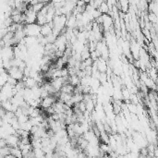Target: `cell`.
Returning <instances> with one entry per match:
<instances>
[{"instance_id":"17","label":"cell","mask_w":158,"mask_h":158,"mask_svg":"<svg viewBox=\"0 0 158 158\" xmlns=\"http://www.w3.org/2000/svg\"><path fill=\"white\" fill-rule=\"evenodd\" d=\"M74 158H79V157H78V156H75Z\"/></svg>"},{"instance_id":"6","label":"cell","mask_w":158,"mask_h":158,"mask_svg":"<svg viewBox=\"0 0 158 158\" xmlns=\"http://www.w3.org/2000/svg\"><path fill=\"white\" fill-rule=\"evenodd\" d=\"M141 46L136 42V41H132L131 43L130 44V51L132 57H134L136 60L139 59V54H140V50H141Z\"/></svg>"},{"instance_id":"5","label":"cell","mask_w":158,"mask_h":158,"mask_svg":"<svg viewBox=\"0 0 158 158\" xmlns=\"http://www.w3.org/2000/svg\"><path fill=\"white\" fill-rule=\"evenodd\" d=\"M7 72L9 73V77L15 79L17 81H21L22 79H23V77H24L23 71L19 70L18 67H11V69L9 70H7Z\"/></svg>"},{"instance_id":"11","label":"cell","mask_w":158,"mask_h":158,"mask_svg":"<svg viewBox=\"0 0 158 158\" xmlns=\"http://www.w3.org/2000/svg\"><path fill=\"white\" fill-rule=\"evenodd\" d=\"M148 9L150 10V13L154 14L157 16V11H158V2L157 1H152L148 2Z\"/></svg>"},{"instance_id":"15","label":"cell","mask_w":158,"mask_h":158,"mask_svg":"<svg viewBox=\"0 0 158 158\" xmlns=\"http://www.w3.org/2000/svg\"><path fill=\"white\" fill-rule=\"evenodd\" d=\"M46 2H38L37 4H35L34 6H33L32 9H33V10L35 13H38V12H40V10L43 9V7H44V5H46Z\"/></svg>"},{"instance_id":"1","label":"cell","mask_w":158,"mask_h":158,"mask_svg":"<svg viewBox=\"0 0 158 158\" xmlns=\"http://www.w3.org/2000/svg\"><path fill=\"white\" fill-rule=\"evenodd\" d=\"M23 32L26 36L38 37L41 34V26H39L37 23L25 24L23 27Z\"/></svg>"},{"instance_id":"7","label":"cell","mask_w":158,"mask_h":158,"mask_svg":"<svg viewBox=\"0 0 158 158\" xmlns=\"http://www.w3.org/2000/svg\"><path fill=\"white\" fill-rule=\"evenodd\" d=\"M6 144L7 146H9V148H13V147H18L19 144H20V138L17 136L16 134L14 135H9L6 140Z\"/></svg>"},{"instance_id":"16","label":"cell","mask_w":158,"mask_h":158,"mask_svg":"<svg viewBox=\"0 0 158 158\" xmlns=\"http://www.w3.org/2000/svg\"><path fill=\"white\" fill-rule=\"evenodd\" d=\"M17 82H18V81L15 80V79H13V78H11V77H9V79H7V83L14 87L15 85L17 84Z\"/></svg>"},{"instance_id":"8","label":"cell","mask_w":158,"mask_h":158,"mask_svg":"<svg viewBox=\"0 0 158 158\" xmlns=\"http://www.w3.org/2000/svg\"><path fill=\"white\" fill-rule=\"evenodd\" d=\"M94 63H95V66H96V70H98L99 73H105L107 71V60H104L103 58H98Z\"/></svg>"},{"instance_id":"13","label":"cell","mask_w":158,"mask_h":158,"mask_svg":"<svg viewBox=\"0 0 158 158\" xmlns=\"http://www.w3.org/2000/svg\"><path fill=\"white\" fill-rule=\"evenodd\" d=\"M10 155H12L15 158H22V154L19 147L10 148Z\"/></svg>"},{"instance_id":"9","label":"cell","mask_w":158,"mask_h":158,"mask_svg":"<svg viewBox=\"0 0 158 158\" xmlns=\"http://www.w3.org/2000/svg\"><path fill=\"white\" fill-rule=\"evenodd\" d=\"M53 32V27H52V23H46L43 26H41V35L43 37H46L48 35H50Z\"/></svg>"},{"instance_id":"12","label":"cell","mask_w":158,"mask_h":158,"mask_svg":"<svg viewBox=\"0 0 158 158\" xmlns=\"http://www.w3.org/2000/svg\"><path fill=\"white\" fill-rule=\"evenodd\" d=\"M74 92V87L71 86L70 83H66L63 85V87L60 90V93H67V94H73Z\"/></svg>"},{"instance_id":"14","label":"cell","mask_w":158,"mask_h":158,"mask_svg":"<svg viewBox=\"0 0 158 158\" xmlns=\"http://www.w3.org/2000/svg\"><path fill=\"white\" fill-rule=\"evenodd\" d=\"M98 10L100 11V13H101L102 15H103V14H108L109 9H108V6H107V2H104V1H103V3H102L101 6L99 7Z\"/></svg>"},{"instance_id":"3","label":"cell","mask_w":158,"mask_h":158,"mask_svg":"<svg viewBox=\"0 0 158 158\" xmlns=\"http://www.w3.org/2000/svg\"><path fill=\"white\" fill-rule=\"evenodd\" d=\"M102 26L104 29L105 32H109L112 30L113 24H114V20H113V17L109 14H103L102 15Z\"/></svg>"},{"instance_id":"4","label":"cell","mask_w":158,"mask_h":158,"mask_svg":"<svg viewBox=\"0 0 158 158\" xmlns=\"http://www.w3.org/2000/svg\"><path fill=\"white\" fill-rule=\"evenodd\" d=\"M57 102V98L55 95H48L46 98H43L41 100V103H40V107L43 108V109H46L47 110L48 108L52 107L53 104Z\"/></svg>"},{"instance_id":"10","label":"cell","mask_w":158,"mask_h":158,"mask_svg":"<svg viewBox=\"0 0 158 158\" xmlns=\"http://www.w3.org/2000/svg\"><path fill=\"white\" fill-rule=\"evenodd\" d=\"M117 4L119 5V6L117 7V9H119L121 10L123 13H128V12H129L130 2H128V1H123V0H121V1L117 2Z\"/></svg>"},{"instance_id":"2","label":"cell","mask_w":158,"mask_h":158,"mask_svg":"<svg viewBox=\"0 0 158 158\" xmlns=\"http://www.w3.org/2000/svg\"><path fill=\"white\" fill-rule=\"evenodd\" d=\"M67 43H67V41L66 36L64 35V33H61L57 37V39L54 43V46L57 48V51H59V52H61L64 54V52H65V50L67 46Z\"/></svg>"}]
</instances>
